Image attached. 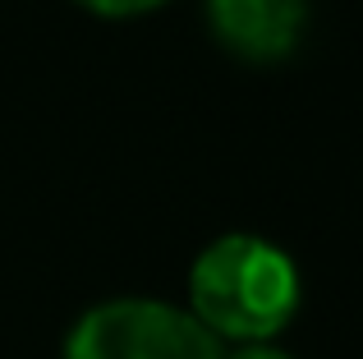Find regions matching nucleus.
Segmentation results:
<instances>
[{
  "label": "nucleus",
  "mask_w": 363,
  "mask_h": 359,
  "mask_svg": "<svg viewBox=\"0 0 363 359\" xmlns=\"http://www.w3.org/2000/svg\"><path fill=\"white\" fill-rule=\"evenodd\" d=\"M189 304L216 341L267 346L299 309V272L257 235H221L189 272Z\"/></svg>",
  "instance_id": "f257e3e1"
},
{
  "label": "nucleus",
  "mask_w": 363,
  "mask_h": 359,
  "mask_svg": "<svg viewBox=\"0 0 363 359\" xmlns=\"http://www.w3.org/2000/svg\"><path fill=\"white\" fill-rule=\"evenodd\" d=\"M65 359H225L189 309L161 299H106L74 323Z\"/></svg>",
  "instance_id": "f03ea898"
},
{
  "label": "nucleus",
  "mask_w": 363,
  "mask_h": 359,
  "mask_svg": "<svg viewBox=\"0 0 363 359\" xmlns=\"http://www.w3.org/2000/svg\"><path fill=\"white\" fill-rule=\"evenodd\" d=\"M212 28L235 55L244 60H281L294 51L308 0H207Z\"/></svg>",
  "instance_id": "7ed1b4c3"
},
{
  "label": "nucleus",
  "mask_w": 363,
  "mask_h": 359,
  "mask_svg": "<svg viewBox=\"0 0 363 359\" xmlns=\"http://www.w3.org/2000/svg\"><path fill=\"white\" fill-rule=\"evenodd\" d=\"M79 5H88L92 14H106V18H124V14L157 9V5H166V0H79Z\"/></svg>",
  "instance_id": "20e7f679"
},
{
  "label": "nucleus",
  "mask_w": 363,
  "mask_h": 359,
  "mask_svg": "<svg viewBox=\"0 0 363 359\" xmlns=\"http://www.w3.org/2000/svg\"><path fill=\"white\" fill-rule=\"evenodd\" d=\"M230 359H290L285 350H276V346H244L240 355H230Z\"/></svg>",
  "instance_id": "39448f33"
}]
</instances>
